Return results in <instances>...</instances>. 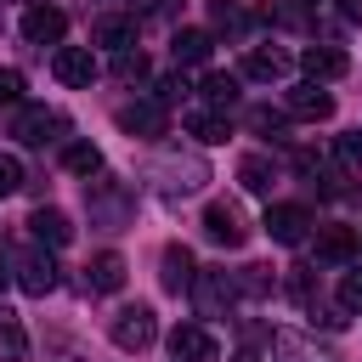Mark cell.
Wrapping results in <instances>:
<instances>
[{
  "label": "cell",
  "instance_id": "1",
  "mask_svg": "<svg viewBox=\"0 0 362 362\" xmlns=\"http://www.w3.org/2000/svg\"><path fill=\"white\" fill-rule=\"evenodd\" d=\"M147 181L158 187V192H170V198H181V192H198L204 181H209V164L198 158V153H181V147H164L153 164H147Z\"/></svg>",
  "mask_w": 362,
  "mask_h": 362
},
{
  "label": "cell",
  "instance_id": "2",
  "mask_svg": "<svg viewBox=\"0 0 362 362\" xmlns=\"http://www.w3.org/2000/svg\"><path fill=\"white\" fill-rule=\"evenodd\" d=\"M85 209H90V226H102V232H124L130 215H136V192H130L124 181H107V175L96 170V181L85 187Z\"/></svg>",
  "mask_w": 362,
  "mask_h": 362
},
{
  "label": "cell",
  "instance_id": "3",
  "mask_svg": "<svg viewBox=\"0 0 362 362\" xmlns=\"http://www.w3.org/2000/svg\"><path fill=\"white\" fill-rule=\"evenodd\" d=\"M107 339H113L124 356H141V351L158 339V317H153V305H119L113 322H107Z\"/></svg>",
  "mask_w": 362,
  "mask_h": 362
},
{
  "label": "cell",
  "instance_id": "4",
  "mask_svg": "<svg viewBox=\"0 0 362 362\" xmlns=\"http://www.w3.org/2000/svg\"><path fill=\"white\" fill-rule=\"evenodd\" d=\"M238 272H221V266H209V272H192V305H198V317H226L232 305H238Z\"/></svg>",
  "mask_w": 362,
  "mask_h": 362
},
{
  "label": "cell",
  "instance_id": "5",
  "mask_svg": "<svg viewBox=\"0 0 362 362\" xmlns=\"http://www.w3.org/2000/svg\"><path fill=\"white\" fill-rule=\"evenodd\" d=\"M68 130V119L57 113V107H23L17 119H11V136L23 141V147H45V141H57Z\"/></svg>",
  "mask_w": 362,
  "mask_h": 362
},
{
  "label": "cell",
  "instance_id": "6",
  "mask_svg": "<svg viewBox=\"0 0 362 362\" xmlns=\"http://www.w3.org/2000/svg\"><path fill=\"white\" fill-rule=\"evenodd\" d=\"M51 74H57L62 85L85 90L102 68H96V51H90V45H57V51H51Z\"/></svg>",
  "mask_w": 362,
  "mask_h": 362
},
{
  "label": "cell",
  "instance_id": "7",
  "mask_svg": "<svg viewBox=\"0 0 362 362\" xmlns=\"http://www.w3.org/2000/svg\"><path fill=\"white\" fill-rule=\"evenodd\" d=\"M11 277H17L23 294H51V288H57V260H51L45 249H23V255L11 260Z\"/></svg>",
  "mask_w": 362,
  "mask_h": 362
},
{
  "label": "cell",
  "instance_id": "8",
  "mask_svg": "<svg viewBox=\"0 0 362 362\" xmlns=\"http://www.w3.org/2000/svg\"><path fill=\"white\" fill-rule=\"evenodd\" d=\"M170 356H175V362H215L221 345H215V334H209L204 322H175V328H170Z\"/></svg>",
  "mask_w": 362,
  "mask_h": 362
},
{
  "label": "cell",
  "instance_id": "9",
  "mask_svg": "<svg viewBox=\"0 0 362 362\" xmlns=\"http://www.w3.org/2000/svg\"><path fill=\"white\" fill-rule=\"evenodd\" d=\"M272 356H277V362H339L334 345H322V339H311V334H294V328H277V334H272Z\"/></svg>",
  "mask_w": 362,
  "mask_h": 362
},
{
  "label": "cell",
  "instance_id": "10",
  "mask_svg": "<svg viewBox=\"0 0 362 362\" xmlns=\"http://www.w3.org/2000/svg\"><path fill=\"white\" fill-rule=\"evenodd\" d=\"M260 226H266L272 243H305V232H311V209H305V204H272Z\"/></svg>",
  "mask_w": 362,
  "mask_h": 362
},
{
  "label": "cell",
  "instance_id": "11",
  "mask_svg": "<svg viewBox=\"0 0 362 362\" xmlns=\"http://www.w3.org/2000/svg\"><path fill=\"white\" fill-rule=\"evenodd\" d=\"M204 232H209L221 249H243V238H249V226H243L238 204H226V198H215V204L204 209Z\"/></svg>",
  "mask_w": 362,
  "mask_h": 362
},
{
  "label": "cell",
  "instance_id": "12",
  "mask_svg": "<svg viewBox=\"0 0 362 362\" xmlns=\"http://www.w3.org/2000/svg\"><path fill=\"white\" fill-rule=\"evenodd\" d=\"M113 119H119V130H124V136H136V141L164 136V102H124Z\"/></svg>",
  "mask_w": 362,
  "mask_h": 362
},
{
  "label": "cell",
  "instance_id": "13",
  "mask_svg": "<svg viewBox=\"0 0 362 362\" xmlns=\"http://www.w3.org/2000/svg\"><path fill=\"white\" fill-rule=\"evenodd\" d=\"M62 34H68V17L57 6H28L23 11V40L28 45H62Z\"/></svg>",
  "mask_w": 362,
  "mask_h": 362
},
{
  "label": "cell",
  "instance_id": "14",
  "mask_svg": "<svg viewBox=\"0 0 362 362\" xmlns=\"http://www.w3.org/2000/svg\"><path fill=\"white\" fill-rule=\"evenodd\" d=\"M283 113H288V119H328V113H334V96H328L317 79H305V85H294V90L283 96Z\"/></svg>",
  "mask_w": 362,
  "mask_h": 362
},
{
  "label": "cell",
  "instance_id": "15",
  "mask_svg": "<svg viewBox=\"0 0 362 362\" xmlns=\"http://www.w3.org/2000/svg\"><path fill=\"white\" fill-rule=\"evenodd\" d=\"M300 68H305V79L322 85V79H339V74L351 68V57H345L339 45H305V51H300Z\"/></svg>",
  "mask_w": 362,
  "mask_h": 362
},
{
  "label": "cell",
  "instance_id": "16",
  "mask_svg": "<svg viewBox=\"0 0 362 362\" xmlns=\"http://www.w3.org/2000/svg\"><path fill=\"white\" fill-rule=\"evenodd\" d=\"M85 288H90V294H119V288H124V255L102 249V255L85 266Z\"/></svg>",
  "mask_w": 362,
  "mask_h": 362
},
{
  "label": "cell",
  "instance_id": "17",
  "mask_svg": "<svg viewBox=\"0 0 362 362\" xmlns=\"http://www.w3.org/2000/svg\"><path fill=\"white\" fill-rule=\"evenodd\" d=\"M90 40H96L102 51H130V45H136V17H113V11H107V17L90 23Z\"/></svg>",
  "mask_w": 362,
  "mask_h": 362
},
{
  "label": "cell",
  "instance_id": "18",
  "mask_svg": "<svg viewBox=\"0 0 362 362\" xmlns=\"http://www.w3.org/2000/svg\"><path fill=\"white\" fill-rule=\"evenodd\" d=\"M158 266H164V272H158V283H164L170 294H181V288H192V272H198V266H192V249H187V243H170Z\"/></svg>",
  "mask_w": 362,
  "mask_h": 362
},
{
  "label": "cell",
  "instance_id": "19",
  "mask_svg": "<svg viewBox=\"0 0 362 362\" xmlns=\"http://www.w3.org/2000/svg\"><path fill=\"white\" fill-rule=\"evenodd\" d=\"M288 74V51H277V45H255L249 57H243V79H283Z\"/></svg>",
  "mask_w": 362,
  "mask_h": 362
},
{
  "label": "cell",
  "instance_id": "20",
  "mask_svg": "<svg viewBox=\"0 0 362 362\" xmlns=\"http://www.w3.org/2000/svg\"><path fill=\"white\" fill-rule=\"evenodd\" d=\"M28 226H34V243H51V249H62V243L74 238V226H68V215H62V209H34V215H28Z\"/></svg>",
  "mask_w": 362,
  "mask_h": 362
},
{
  "label": "cell",
  "instance_id": "21",
  "mask_svg": "<svg viewBox=\"0 0 362 362\" xmlns=\"http://www.w3.org/2000/svg\"><path fill=\"white\" fill-rule=\"evenodd\" d=\"M0 362H28V334H23V317L0 305Z\"/></svg>",
  "mask_w": 362,
  "mask_h": 362
},
{
  "label": "cell",
  "instance_id": "22",
  "mask_svg": "<svg viewBox=\"0 0 362 362\" xmlns=\"http://www.w3.org/2000/svg\"><path fill=\"white\" fill-rule=\"evenodd\" d=\"M238 181H243L249 192H260V198H266V192L277 187V164H272L266 153H249V158L238 164Z\"/></svg>",
  "mask_w": 362,
  "mask_h": 362
},
{
  "label": "cell",
  "instance_id": "23",
  "mask_svg": "<svg viewBox=\"0 0 362 362\" xmlns=\"http://www.w3.org/2000/svg\"><path fill=\"white\" fill-rule=\"evenodd\" d=\"M209 28H175V40H170V57L175 62H204L209 57Z\"/></svg>",
  "mask_w": 362,
  "mask_h": 362
},
{
  "label": "cell",
  "instance_id": "24",
  "mask_svg": "<svg viewBox=\"0 0 362 362\" xmlns=\"http://www.w3.org/2000/svg\"><path fill=\"white\" fill-rule=\"evenodd\" d=\"M187 130L204 141V147H221L226 136H232V124H226V113H209V107H198V113H187Z\"/></svg>",
  "mask_w": 362,
  "mask_h": 362
},
{
  "label": "cell",
  "instance_id": "25",
  "mask_svg": "<svg viewBox=\"0 0 362 362\" xmlns=\"http://www.w3.org/2000/svg\"><path fill=\"white\" fill-rule=\"evenodd\" d=\"M317 255L322 260H351L356 255V226H322L317 232Z\"/></svg>",
  "mask_w": 362,
  "mask_h": 362
},
{
  "label": "cell",
  "instance_id": "26",
  "mask_svg": "<svg viewBox=\"0 0 362 362\" xmlns=\"http://www.w3.org/2000/svg\"><path fill=\"white\" fill-rule=\"evenodd\" d=\"M204 102L209 107H232L238 102V74H204Z\"/></svg>",
  "mask_w": 362,
  "mask_h": 362
},
{
  "label": "cell",
  "instance_id": "27",
  "mask_svg": "<svg viewBox=\"0 0 362 362\" xmlns=\"http://www.w3.org/2000/svg\"><path fill=\"white\" fill-rule=\"evenodd\" d=\"M62 164H68L74 175H96V170H102V153H96L90 141H74V147L62 153Z\"/></svg>",
  "mask_w": 362,
  "mask_h": 362
},
{
  "label": "cell",
  "instance_id": "28",
  "mask_svg": "<svg viewBox=\"0 0 362 362\" xmlns=\"http://www.w3.org/2000/svg\"><path fill=\"white\" fill-rule=\"evenodd\" d=\"M249 124H255L260 136H272V141H283V136H288V113H272V107H255V113H249Z\"/></svg>",
  "mask_w": 362,
  "mask_h": 362
},
{
  "label": "cell",
  "instance_id": "29",
  "mask_svg": "<svg viewBox=\"0 0 362 362\" xmlns=\"http://www.w3.org/2000/svg\"><path fill=\"white\" fill-rule=\"evenodd\" d=\"M288 294H294V305L305 311L311 300H317V283H311V266H288Z\"/></svg>",
  "mask_w": 362,
  "mask_h": 362
},
{
  "label": "cell",
  "instance_id": "30",
  "mask_svg": "<svg viewBox=\"0 0 362 362\" xmlns=\"http://www.w3.org/2000/svg\"><path fill=\"white\" fill-rule=\"evenodd\" d=\"M238 288H243V294H255V300H260V294H272V266H243V272H238Z\"/></svg>",
  "mask_w": 362,
  "mask_h": 362
},
{
  "label": "cell",
  "instance_id": "31",
  "mask_svg": "<svg viewBox=\"0 0 362 362\" xmlns=\"http://www.w3.org/2000/svg\"><path fill=\"white\" fill-rule=\"evenodd\" d=\"M113 74H119V79H141V74H147V57H141L136 45H130V51H113Z\"/></svg>",
  "mask_w": 362,
  "mask_h": 362
},
{
  "label": "cell",
  "instance_id": "32",
  "mask_svg": "<svg viewBox=\"0 0 362 362\" xmlns=\"http://www.w3.org/2000/svg\"><path fill=\"white\" fill-rule=\"evenodd\" d=\"M23 187V158L17 153H0V198H11Z\"/></svg>",
  "mask_w": 362,
  "mask_h": 362
},
{
  "label": "cell",
  "instance_id": "33",
  "mask_svg": "<svg viewBox=\"0 0 362 362\" xmlns=\"http://www.w3.org/2000/svg\"><path fill=\"white\" fill-rule=\"evenodd\" d=\"M339 305H345L351 317H362V272H345V277H339Z\"/></svg>",
  "mask_w": 362,
  "mask_h": 362
},
{
  "label": "cell",
  "instance_id": "34",
  "mask_svg": "<svg viewBox=\"0 0 362 362\" xmlns=\"http://www.w3.org/2000/svg\"><path fill=\"white\" fill-rule=\"evenodd\" d=\"M209 17H215V28H221V34H238V28H243V11H238V6H226V0H215V11H209Z\"/></svg>",
  "mask_w": 362,
  "mask_h": 362
},
{
  "label": "cell",
  "instance_id": "35",
  "mask_svg": "<svg viewBox=\"0 0 362 362\" xmlns=\"http://www.w3.org/2000/svg\"><path fill=\"white\" fill-rule=\"evenodd\" d=\"M339 164H345V170H356V164H362V130L339 136Z\"/></svg>",
  "mask_w": 362,
  "mask_h": 362
},
{
  "label": "cell",
  "instance_id": "36",
  "mask_svg": "<svg viewBox=\"0 0 362 362\" xmlns=\"http://www.w3.org/2000/svg\"><path fill=\"white\" fill-rule=\"evenodd\" d=\"M17 96H23V74H17V68H0V107L17 102Z\"/></svg>",
  "mask_w": 362,
  "mask_h": 362
},
{
  "label": "cell",
  "instance_id": "37",
  "mask_svg": "<svg viewBox=\"0 0 362 362\" xmlns=\"http://www.w3.org/2000/svg\"><path fill=\"white\" fill-rule=\"evenodd\" d=\"M181 90H187V79H181V74H170V79H158V96H153V102H164V107H170V102H181Z\"/></svg>",
  "mask_w": 362,
  "mask_h": 362
},
{
  "label": "cell",
  "instance_id": "38",
  "mask_svg": "<svg viewBox=\"0 0 362 362\" xmlns=\"http://www.w3.org/2000/svg\"><path fill=\"white\" fill-rule=\"evenodd\" d=\"M339 11H345L351 23H362V0H339Z\"/></svg>",
  "mask_w": 362,
  "mask_h": 362
},
{
  "label": "cell",
  "instance_id": "39",
  "mask_svg": "<svg viewBox=\"0 0 362 362\" xmlns=\"http://www.w3.org/2000/svg\"><path fill=\"white\" fill-rule=\"evenodd\" d=\"M130 11H164V0H130Z\"/></svg>",
  "mask_w": 362,
  "mask_h": 362
},
{
  "label": "cell",
  "instance_id": "40",
  "mask_svg": "<svg viewBox=\"0 0 362 362\" xmlns=\"http://www.w3.org/2000/svg\"><path fill=\"white\" fill-rule=\"evenodd\" d=\"M232 362H260V356H255V351H238V356H232Z\"/></svg>",
  "mask_w": 362,
  "mask_h": 362
},
{
  "label": "cell",
  "instance_id": "41",
  "mask_svg": "<svg viewBox=\"0 0 362 362\" xmlns=\"http://www.w3.org/2000/svg\"><path fill=\"white\" fill-rule=\"evenodd\" d=\"M6 283H11V272H6V266H0V294H6Z\"/></svg>",
  "mask_w": 362,
  "mask_h": 362
},
{
  "label": "cell",
  "instance_id": "42",
  "mask_svg": "<svg viewBox=\"0 0 362 362\" xmlns=\"http://www.w3.org/2000/svg\"><path fill=\"white\" fill-rule=\"evenodd\" d=\"M294 6H317V0H294Z\"/></svg>",
  "mask_w": 362,
  "mask_h": 362
},
{
  "label": "cell",
  "instance_id": "43",
  "mask_svg": "<svg viewBox=\"0 0 362 362\" xmlns=\"http://www.w3.org/2000/svg\"><path fill=\"white\" fill-rule=\"evenodd\" d=\"M356 243H362V232H356Z\"/></svg>",
  "mask_w": 362,
  "mask_h": 362
}]
</instances>
